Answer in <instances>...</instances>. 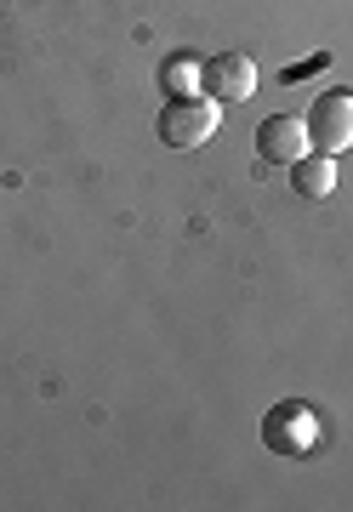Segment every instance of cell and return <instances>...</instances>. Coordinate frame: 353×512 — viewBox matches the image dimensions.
<instances>
[{
  "instance_id": "6da1fadb",
  "label": "cell",
  "mask_w": 353,
  "mask_h": 512,
  "mask_svg": "<svg viewBox=\"0 0 353 512\" xmlns=\"http://www.w3.org/2000/svg\"><path fill=\"white\" fill-rule=\"evenodd\" d=\"M217 137V97H171L160 109V143L166 148H200Z\"/></svg>"
},
{
  "instance_id": "7a4b0ae2",
  "label": "cell",
  "mask_w": 353,
  "mask_h": 512,
  "mask_svg": "<svg viewBox=\"0 0 353 512\" xmlns=\"http://www.w3.org/2000/svg\"><path fill=\"white\" fill-rule=\"evenodd\" d=\"M308 143H314V154H342V148H353V97L348 92H325L314 97V109H308Z\"/></svg>"
},
{
  "instance_id": "3957f363",
  "label": "cell",
  "mask_w": 353,
  "mask_h": 512,
  "mask_svg": "<svg viewBox=\"0 0 353 512\" xmlns=\"http://www.w3.org/2000/svg\"><path fill=\"white\" fill-rule=\"evenodd\" d=\"M200 92L205 97H228V103H245V97L257 92V63L251 57H240V52H223V57H211L200 69Z\"/></svg>"
},
{
  "instance_id": "277c9868",
  "label": "cell",
  "mask_w": 353,
  "mask_h": 512,
  "mask_svg": "<svg viewBox=\"0 0 353 512\" xmlns=\"http://www.w3.org/2000/svg\"><path fill=\"white\" fill-rule=\"evenodd\" d=\"M308 126H302L297 114H274V120H262L257 126V154L262 160H302V154H308Z\"/></svg>"
},
{
  "instance_id": "5b68a950",
  "label": "cell",
  "mask_w": 353,
  "mask_h": 512,
  "mask_svg": "<svg viewBox=\"0 0 353 512\" xmlns=\"http://www.w3.org/2000/svg\"><path fill=\"white\" fill-rule=\"evenodd\" d=\"M291 188H297L302 200H325L336 188V165H331V154H302V160H291Z\"/></svg>"
}]
</instances>
